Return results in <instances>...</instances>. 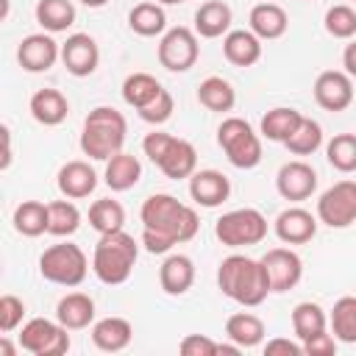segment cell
Instances as JSON below:
<instances>
[{
  "mask_svg": "<svg viewBox=\"0 0 356 356\" xmlns=\"http://www.w3.org/2000/svg\"><path fill=\"white\" fill-rule=\"evenodd\" d=\"M217 286L225 298H231L234 303H239L245 309L261 306L267 300V295L273 292L261 259H250V256H242V253H231L220 261Z\"/></svg>",
  "mask_w": 356,
  "mask_h": 356,
  "instance_id": "7a4b0ae2",
  "label": "cell"
},
{
  "mask_svg": "<svg viewBox=\"0 0 356 356\" xmlns=\"http://www.w3.org/2000/svg\"><path fill=\"white\" fill-rule=\"evenodd\" d=\"M159 284L167 295H184L195 284V261L184 253H170L159 267Z\"/></svg>",
  "mask_w": 356,
  "mask_h": 356,
  "instance_id": "603a6c76",
  "label": "cell"
},
{
  "mask_svg": "<svg viewBox=\"0 0 356 356\" xmlns=\"http://www.w3.org/2000/svg\"><path fill=\"white\" fill-rule=\"evenodd\" d=\"M89 225L97 234H111V231H122L125 225V209L120 200L114 197H100L89 206Z\"/></svg>",
  "mask_w": 356,
  "mask_h": 356,
  "instance_id": "d590c367",
  "label": "cell"
},
{
  "mask_svg": "<svg viewBox=\"0 0 356 356\" xmlns=\"http://www.w3.org/2000/svg\"><path fill=\"white\" fill-rule=\"evenodd\" d=\"M214 236L225 248H248L259 245L267 236V217L259 209H231L214 222Z\"/></svg>",
  "mask_w": 356,
  "mask_h": 356,
  "instance_id": "ba28073f",
  "label": "cell"
},
{
  "mask_svg": "<svg viewBox=\"0 0 356 356\" xmlns=\"http://www.w3.org/2000/svg\"><path fill=\"white\" fill-rule=\"evenodd\" d=\"M248 22H250V31H253L261 42L281 39V36L286 33V28H289V17H286V11H284L278 3H273V0H261V3H256V6L250 8Z\"/></svg>",
  "mask_w": 356,
  "mask_h": 356,
  "instance_id": "ffe728a7",
  "label": "cell"
},
{
  "mask_svg": "<svg viewBox=\"0 0 356 356\" xmlns=\"http://www.w3.org/2000/svg\"><path fill=\"white\" fill-rule=\"evenodd\" d=\"M317 222H320V220H317L312 211H306L303 206H289V209H284V211L275 217L273 231H275V236H278L284 245H306V242L314 239Z\"/></svg>",
  "mask_w": 356,
  "mask_h": 356,
  "instance_id": "e0dca14e",
  "label": "cell"
},
{
  "mask_svg": "<svg viewBox=\"0 0 356 356\" xmlns=\"http://www.w3.org/2000/svg\"><path fill=\"white\" fill-rule=\"evenodd\" d=\"M178 350L184 356H217L220 353V342H214L206 334H186L178 345Z\"/></svg>",
  "mask_w": 356,
  "mask_h": 356,
  "instance_id": "ee69618b",
  "label": "cell"
},
{
  "mask_svg": "<svg viewBox=\"0 0 356 356\" xmlns=\"http://www.w3.org/2000/svg\"><path fill=\"white\" fill-rule=\"evenodd\" d=\"M300 120H303V114H300L298 108L275 106V108H270V111L261 117L259 131H261L264 139H270V142H281V145H284V142L289 139V134L298 128Z\"/></svg>",
  "mask_w": 356,
  "mask_h": 356,
  "instance_id": "4dcf8cb0",
  "label": "cell"
},
{
  "mask_svg": "<svg viewBox=\"0 0 356 356\" xmlns=\"http://www.w3.org/2000/svg\"><path fill=\"white\" fill-rule=\"evenodd\" d=\"M139 220H142L145 250L159 253V256L170 253L175 245L195 239V234L200 228L197 211L167 192H156V195L145 197V203L139 209Z\"/></svg>",
  "mask_w": 356,
  "mask_h": 356,
  "instance_id": "6da1fadb",
  "label": "cell"
},
{
  "mask_svg": "<svg viewBox=\"0 0 356 356\" xmlns=\"http://www.w3.org/2000/svg\"><path fill=\"white\" fill-rule=\"evenodd\" d=\"M3 145H6V150H3L0 170H8V164H11V131H8V125H3Z\"/></svg>",
  "mask_w": 356,
  "mask_h": 356,
  "instance_id": "c3c4849f",
  "label": "cell"
},
{
  "mask_svg": "<svg viewBox=\"0 0 356 356\" xmlns=\"http://www.w3.org/2000/svg\"><path fill=\"white\" fill-rule=\"evenodd\" d=\"M61 58V44L53 39V33H31L17 47V61L25 72H47Z\"/></svg>",
  "mask_w": 356,
  "mask_h": 356,
  "instance_id": "5bb4252c",
  "label": "cell"
},
{
  "mask_svg": "<svg viewBox=\"0 0 356 356\" xmlns=\"http://www.w3.org/2000/svg\"><path fill=\"white\" fill-rule=\"evenodd\" d=\"M353 3H356V0H353Z\"/></svg>",
  "mask_w": 356,
  "mask_h": 356,
  "instance_id": "f5cc1de1",
  "label": "cell"
},
{
  "mask_svg": "<svg viewBox=\"0 0 356 356\" xmlns=\"http://www.w3.org/2000/svg\"><path fill=\"white\" fill-rule=\"evenodd\" d=\"M342 67H345V72L350 78H356V39L350 44H345V50H342Z\"/></svg>",
  "mask_w": 356,
  "mask_h": 356,
  "instance_id": "7dc6e473",
  "label": "cell"
},
{
  "mask_svg": "<svg viewBox=\"0 0 356 356\" xmlns=\"http://www.w3.org/2000/svg\"><path fill=\"white\" fill-rule=\"evenodd\" d=\"M134 339V325L125 317H103L97 323H92V342L95 348L106 350V353H120L131 345Z\"/></svg>",
  "mask_w": 356,
  "mask_h": 356,
  "instance_id": "d4e9b609",
  "label": "cell"
},
{
  "mask_svg": "<svg viewBox=\"0 0 356 356\" xmlns=\"http://www.w3.org/2000/svg\"><path fill=\"white\" fill-rule=\"evenodd\" d=\"M156 3H161V6H181V3H189V0H156Z\"/></svg>",
  "mask_w": 356,
  "mask_h": 356,
  "instance_id": "816d5d0a",
  "label": "cell"
},
{
  "mask_svg": "<svg viewBox=\"0 0 356 356\" xmlns=\"http://www.w3.org/2000/svg\"><path fill=\"white\" fill-rule=\"evenodd\" d=\"M197 103L209 111H217V114H225L236 106V89L231 86V81L220 78V75H209L200 81L197 86Z\"/></svg>",
  "mask_w": 356,
  "mask_h": 356,
  "instance_id": "83f0119b",
  "label": "cell"
},
{
  "mask_svg": "<svg viewBox=\"0 0 356 356\" xmlns=\"http://www.w3.org/2000/svg\"><path fill=\"white\" fill-rule=\"evenodd\" d=\"M14 231L22 234V236H42L47 234V203L42 200H22L17 209H14Z\"/></svg>",
  "mask_w": 356,
  "mask_h": 356,
  "instance_id": "1f68e13d",
  "label": "cell"
},
{
  "mask_svg": "<svg viewBox=\"0 0 356 356\" xmlns=\"http://www.w3.org/2000/svg\"><path fill=\"white\" fill-rule=\"evenodd\" d=\"M142 178V164L134 153H114L108 161H106V172H103V181L111 192H128L131 186H136Z\"/></svg>",
  "mask_w": 356,
  "mask_h": 356,
  "instance_id": "4316f807",
  "label": "cell"
},
{
  "mask_svg": "<svg viewBox=\"0 0 356 356\" xmlns=\"http://www.w3.org/2000/svg\"><path fill=\"white\" fill-rule=\"evenodd\" d=\"M56 184H58V192H61L64 197H70V200H83V197H89V195L95 192V186H97V172H95V167H92L89 161L75 159V161H67V164L58 170Z\"/></svg>",
  "mask_w": 356,
  "mask_h": 356,
  "instance_id": "d6986e66",
  "label": "cell"
},
{
  "mask_svg": "<svg viewBox=\"0 0 356 356\" xmlns=\"http://www.w3.org/2000/svg\"><path fill=\"white\" fill-rule=\"evenodd\" d=\"M83 6H89V8H100V6H106L108 0H81Z\"/></svg>",
  "mask_w": 356,
  "mask_h": 356,
  "instance_id": "f907efd6",
  "label": "cell"
},
{
  "mask_svg": "<svg viewBox=\"0 0 356 356\" xmlns=\"http://www.w3.org/2000/svg\"><path fill=\"white\" fill-rule=\"evenodd\" d=\"M217 145L236 170H253L261 161V139L242 117H225L217 128Z\"/></svg>",
  "mask_w": 356,
  "mask_h": 356,
  "instance_id": "8992f818",
  "label": "cell"
},
{
  "mask_svg": "<svg viewBox=\"0 0 356 356\" xmlns=\"http://www.w3.org/2000/svg\"><path fill=\"white\" fill-rule=\"evenodd\" d=\"M128 25H131V31L139 33V36H161V33L167 31L164 6L156 3V0L136 3V6L128 11Z\"/></svg>",
  "mask_w": 356,
  "mask_h": 356,
  "instance_id": "f1b7e54d",
  "label": "cell"
},
{
  "mask_svg": "<svg viewBox=\"0 0 356 356\" xmlns=\"http://www.w3.org/2000/svg\"><path fill=\"white\" fill-rule=\"evenodd\" d=\"M325 31L334 36V39H353L356 36V11L345 3L339 6H331L325 11Z\"/></svg>",
  "mask_w": 356,
  "mask_h": 356,
  "instance_id": "60d3db41",
  "label": "cell"
},
{
  "mask_svg": "<svg viewBox=\"0 0 356 356\" xmlns=\"http://www.w3.org/2000/svg\"><path fill=\"white\" fill-rule=\"evenodd\" d=\"M317 220L328 228H348L356 222V181L342 178L317 197Z\"/></svg>",
  "mask_w": 356,
  "mask_h": 356,
  "instance_id": "30bf717a",
  "label": "cell"
},
{
  "mask_svg": "<svg viewBox=\"0 0 356 356\" xmlns=\"http://www.w3.org/2000/svg\"><path fill=\"white\" fill-rule=\"evenodd\" d=\"M264 353L273 356V353H286V356H300L303 353V345L292 342V339H284V337H275V339H267L264 342Z\"/></svg>",
  "mask_w": 356,
  "mask_h": 356,
  "instance_id": "bcb514c9",
  "label": "cell"
},
{
  "mask_svg": "<svg viewBox=\"0 0 356 356\" xmlns=\"http://www.w3.org/2000/svg\"><path fill=\"white\" fill-rule=\"evenodd\" d=\"M39 273L50 284L78 286V284H83V278L89 273V259H86V253L78 245L58 242V245H50L39 256Z\"/></svg>",
  "mask_w": 356,
  "mask_h": 356,
  "instance_id": "52a82bcc",
  "label": "cell"
},
{
  "mask_svg": "<svg viewBox=\"0 0 356 356\" xmlns=\"http://www.w3.org/2000/svg\"><path fill=\"white\" fill-rule=\"evenodd\" d=\"M142 150L145 156L172 181L189 178L197 170V150L192 142L164 134V131H153L142 139Z\"/></svg>",
  "mask_w": 356,
  "mask_h": 356,
  "instance_id": "5b68a950",
  "label": "cell"
},
{
  "mask_svg": "<svg viewBox=\"0 0 356 356\" xmlns=\"http://www.w3.org/2000/svg\"><path fill=\"white\" fill-rule=\"evenodd\" d=\"M225 337L239 348H256L264 339V323L253 312H236L225 320Z\"/></svg>",
  "mask_w": 356,
  "mask_h": 356,
  "instance_id": "f546056e",
  "label": "cell"
},
{
  "mask_svg": "<svg viewBox=\"0 0 356 356\" xmlns=\"http://www.w3.org/2000/svg\"><path fill=\"white\" fill-rule=\"evenodd\" d=\"M36 22L47 33H61L75 22V6L72 0H39L36 3Z\"/></svg>",
  "mask_w": 356,
  "mask_h": 356,
  "instance_id": "d6a6232c",
  "label": "cell"
},
{
  "mask_svg": "<svg viewBox=\"0 0 356 356\" xmlns=\"http://www.w3.org/2000/svg\"><path fill=\"white\" fill-rule=\"evenodd\" d=\"M275 189H278V195L284 200L300 203V200L314 195V189H317V170L309 161H303V159L286 161V164H281V170L275 175Z\"/></svg>",
  "mask_w": 356,
  "mask_h": 356,
  "instance_id": "4fadbf2b",
  "label": "cell"
},
{
  "mask_svg": "<svg viewBox=\"0 0 356 356\" xmlns=\"http://www.w3.org/2000/svg\"><path fill=\"white\" fill-rule=\"evenodd\" d=\"M139 259V245L125 231L100 234L95 253H92V273L106 286H120L131 278L134 264Z\"/></svg>",
  "mask_w": 356,
  "mask_h": 356,
  "instance_id": "277c9868",
  "label": "cell"
},
{
  "mask_svg": "<svg viewBox=\"0 0 356 356\" xmlns=\"http://www.w3.org/2000/svg\"><path fill=\"white\" fill-rule=\"evenodd\" d=\"M17 350H14V345L6 339V337H0V356H14Z\"/></svg>",
  "mask_w": 356,
  "mask_h": 356,
  "instance_id": "681fc988",
  "label": "cell"
},
{
  "mask_svg": "<svg viewBox=\"0 0 356 356\" xmlns=\"http://www.w3.org/2000/svg\"><path fill=\"white\" fill-rule=\"evenodd\" d=\"M231 22H234L231 6L222 0H209L195 11V33L203 39L225 36L231 31Z\"/></svg>",
  "mask_w": 356,
  "mask_h": 356,
  "instance_id": "484cf974",
  "label": "cell"
},
{
  "mask_svg": "<svg viewBox=\"0 0 356 356\" xmlns=\"http://www.w3.org/2000/svg\"><path fill=\"white\" fill-rule=\"evenodd\" d=\"M222 56L234 67H253L261 58V39L250 28H231L222 36Z\"/></svg>",
  "mask_w": 356,
  "mask_h": 356,
  "instance_id": "44dd1931",
  "label": "cell"
},
{
  "mask_svg": "<svg viewBox=\"0 0 356 356\" xmlns=\"http://www.w3.org/2000/svg\"><path fill=\"white\" fill-rule=\"evenodd\" d=\"M61 64L67 67L70 75L86 78L97 70L100 64V47L89 33H72L61 44Z\"/></svg>",
  "mask_w": 356,
  "mask_h": 356,
  "instance_id": "2e32d148",
  "label": "cell"
},
{
  "mask_svg": "<svg viewBox=\"0 0 356 356\" xmlns=\"http://www.w3.org/2000/svg\"><path fill=\"white\" fill-rule=\"evenodd\" d=\"M78 228H81V211L70 197L47 203V234L72 236Z\"/></svg>",
  "mask_w": 356,
  "mask_h": 356,
  "instance_id": "8d00e7d4",
  "label": "cell"
},
{
  "mask_svg": "<svg viewBox=\"0 0 356 356\" xmlns=\"http://www.w3.org/2000/svg\"><path fill=\"white\" fill-rule=\"evenodd\" d=\"M303 353H309V356H331V353H337V337H331L328 331H320V334L303 339Z\"/></svg>",
  "mask_w": 356,
  "mask_h": 356,
  "instance_id": "f6af8a7d",
  "label": "cell"
},
{
  "mask_svg": "<svg viewBox=\"0 0 356 356\" xmlns=\"http://www.w3.org/2000/svg\"><path fill=\"white\" fill-rule=\"evenodd\" d=\"M261 264L267 270L273 292H289L303 278V261L292 248H270L261 256Z\"/></svg>",
  "mask_w": 356,
  "mask_h": 356,
  "instance_id": "7c38bea8",
  "label": "cell"
},
{
  "mask_svg": "<svg viewBox=\"0 0 356 356\" xmlns=\"http://www.w3.org/2000/svg\"><path fill=\"white\" fill-rule=\"evenodd\" d=\"M128 134L125 117L114 106H97L86 114L81 131V150L95 161H108L114 153L122 150Z\"/></svg>",
  "mask_w": 356,
  "mask_h": 356,
  "instance_id": "3957f363",
  "label": "cell"
},
{
  "mask_svg": "<svg viewBox=\"0 0 356 356\" xmlns=\"http://www.w3.org/2000/svg\"><path fill=\"white\" fill-rule=\"evenodd\" d=\"M172 111H175V100H172V95L167 89H161L145 108H139V117L145 122H150V125H161V122H167L172 117Z\"/></svg>",
  "mask_w": 356,
  "mask_h": 356,
  "instance_id": "b9f144b4",
  "label": "cell"
},
{
  "mask_svg": "<svg viewBox=\"0 0 356 356\" xmlns=\"http://www.w3.org/2000/svg\"><path fill=\"white\" fill-rule=\"evenodd\" d=\"M320 145H323V128H320V122L312 120V117H303V120L298 122V128L289 134V139L284 142V147H286L292 156H312V153L320 150Z\"/></svg>",
  "mask_w": 356,
  "mask_h": 356,
  "instance_id": "f35d334b",
  "label": "cell"
},
{
  "mask_svg": "<svg viewBox=\"0 0 356 356\" xmlns=\"http://www.w3.org/2000/svg\"><path fill=\"white\" fill-rule=\"evenodd\" d=\"M70 328H64L58 320L47 317H31L19 331V348L33 356H61L70 350Z\"/></svg>",
  "mask_w": 356,
  "mask_h": 356,
  "instance_id": "9c48e42d",
  "label": "cell"
},
{
  "mask_svg": "<svg viewBox=\"0 0 356 356\" xmlns=\"http://www.w3.org/2000/svg\"><path fill=\"white\" fill-rule=\"evenodd\" d=\"M28 108H31V117H33L39 125L56 128V125H61V122L67 120V114H70V100L64 97V92L44 86V89H39V92L31 95Z\"/></svg>",
  "mask_w": 356,
  "mask_h": 356,
  "instance_id": "7402d4cb",
  "label": "cell"
},
{
  "mask_svg": "<svg viewBox=\"0 0 356 356\" xmlns=\"http://www.w3.org/2000/svg\"><path fill=\"white\" fill-rule=\"evenodd\" d=\"M161 89H164V86H161L150 72H131V75L122 81V100L139 111V108H145Z\"/></svg>",
  "mask_w": 356,
  "mask_h": 356,
  "instance_id": "74e56055",
  "label": "cell"
},
{
  "mask_svg": "<svg viewBox=\"0 0 356 356\" xmlns=\"http://www.w3.org/2000/svg\"><path fill=\"white\" fill-rule=\"evenodd\" d=\"M328 325L339 342L356 345V295H342L334 303V309L328 314Z\"/></svg>",
  "mask_w": 356,
  "mask_h": 356,
  "instance_id": "e575fe53",
  "label": "cell"
},
{
  "mask_svg": "<svg viewBox=\"0 0 356 356\" xmlns=\"http://www.w3.org/2000/svg\"><path fill=\"white\" fill-rule=\"evenodd\" d=\"M22 317H25V303L17 295H3L0 298V331L11 334L14 328H19Z\"/></svg>",
  "mask_w": 356,
  "mask_h": 356,
  "instance_id": "7bdbcfd3",
  "label": "cell"
},
{
  "mask_svg": "<svg viewBox=\"0 0 356 356\" xmlns=\"http://www.w3.org/2000/svg\"><path fill=\"white\" fill-rule=\"evenodd\" d=\"M189 195L203 209H217L231 195V181L220 170H195L189 175Z\"/></svg>",
  "mask_w": 356,
  "mask_h": 356,
  "instance_id": "ac0fdd59",
  "label": "cell"
},
{
  "mask_svg": "<svg viewBox=\"0 0 356 356\" xmlns=\"http://www.w3.org/2000/svg\"><path fill=\"white\" fill-rule=\"evenodd\" d=\"M325 159L339 172H356V134H337L325 145Z\"/></svg>",
  "mask_w": 356,
  "mask_h": 356,
  "instance_id": "ab89813d",
  "label": "cell"
},
{
  "mask_svg": "<svg viewBox=\"0 0 356 356\" xmlns=\"http://www.w3.org/2000/svg\"><path fill=\"white\" fill-rule=\"evenodd\" d=\"M314 100L325 111H345L353 103V78L345 70H325L314 81Z\"/></svg>",
  "mask_w": 356,
  "mask_h": 356,
  "instance_id": "9a60e30c",
  "label": "cell"
},
{
  "mask_svg": "<svg viewBox=\"0 0 356 356\" xmlns=\"http://www.w3.org/2000/svg\"><path fill=\"white\" fill-rule=\"evenodd\" d=\"M325 328H328V314L323 312L320 303L300 300L292 309V331H295V337L300 342L309 339V337H314V334H320V331H325Z\"/></svg>",
  "mask_w": 356,
  "mask_h": 356,
  "instance_id": "836d02e7",
  "label": "cell"
},
{
  "mask_svg": "<svg viewBox=\"0 0 356 356\" xmlns=\"http://www.w3.org/2000/svg\"><path fill=\"white\" fill-rule=\"evenodd\" d=\"M56 320L70 331L89 328L95 323V300L86 292H67L56 303Z\"/></svg>",
  "mask_w": 356,
  "mask_h": 356,
  "instance_id": "cb8c5ba5",
  "label": "cell"
},
{
  "mask_svg": "<svg viewBox=\"0 0 356 356\" xmlns=\"http://www.w3.org/2000/svg\"><path fill=\"white\" fill-rule=\"evenodd\" d=\"M200 56V44H197V33L192 28H170L161 33L159 39V64L170 72H186L197 64Z\"/></svg>",
  "mask_w": 356,
  "mask_h": 356,
  "instance_id": "8fae6325",
  "label": "cell"
}]
</instances>
